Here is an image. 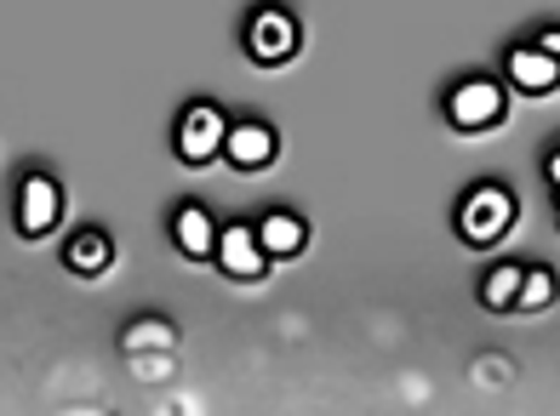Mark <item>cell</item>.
Returning a JSON list of instances; mask_svg holds the SVG:
<instances>
[{
	"mask_svg": "<svg viewBox=\"0 0 560 416\" xmlns=\"http://www.w3.org/2000/svg\"><path fill=\"white\" fill-rule=\"evenodd\" d=\"M223 154H229V166H241V171H258L275 161V132L258 120H235L223 132Z\"/></svg>",
	"mask_w": 560,
	"mask_h": 416,
	"instance_id": "7",
	"label": "cell"
},
{
	"mask_svg": "<svg viewBox=\"0 0 560 416\" xmlns=\"http://www.w3.org/2000/svg\"><path fill=\"white\" fill-rule=\"evenodd\" d=\"M212 257L223 263V274H235V280H264V274H269V257H264L258 234H252L246 223H229V228H218V246H212Z\"/></svg>",
	"mask_w": 560,
	"mask_h": 416,
	"instance_id": "6",
	"label": "cell"
},
{
	"mask_svg": "<svg viewBox=\"0 0 560 416\" xmlns=\"http://www.w3.org/2000/svg\"><path fill=\"white\" fill-rule=\"evenodd\" d=\"M63 263H69V274H104L109 263H115V246H109V234L104 228H81L69 240V251H63Z\"/></svg>",
	"mask_w": 560,
	"mask_h": 416,
	"instance_id": "10",
	"label": "cell"
},
{
	"mask_svg": "<svg viewBox=\"0 0 560 416\" xmlns=\"http://www.w3.org/2000/svg\"><path fill=\"white\" fill-rule=\"evenodd\" d=\"M446 115H452V126H464V132H487V126L503 120V86L498 81H464V86H452Z\"/></svg>",
	"mask_w": 560,
	"mask_h": 416,
	"instance_id": "5",
	"label": "cell"
},
{
	"mask_svg": "<svg viewBox=\"0 0 560 416\" xmlns=\"http://www.w3.org/2000/svg\"><path fill=\"white\" fill-rule=\"evenodd\" d=\"M549 297H555V280L544 274V269H521V285H515V308H549Z\"/></svg>",
	"mask_w": 560,
	"mask_h": 416,
	"instance_id": "12",
	"label": "cell"
},
{
	"mask_svg": "<svg viewBox=\"0 0 560 416\" xmlns=\"http://www.w3.org/2000/svg\"><path fill=\"white\" fill-rule=\"evenodd\" d=\"M172 240H177V251H184V257H212L218 223H212L207 205H184V212H177V223H172Z\"/></svg>",
	"mask_w": 560,
	"mask_h": 416,
	"instance_id": "9",
	"label": "cell"
},
{
	"mask_svg": "<svg viewBox=\"0 0 560 416\" xmlns=\"http://www.w3.org/2000/svg\"><path fill=\"white\" fill-rule=\"evenodd\" d=\"M223 115L212 109V103H195V109L177 120V161H189V166H212L218 154H223Z\"/></svg>",
	"mask_w": 560,
	"mask_h": 416,
	"instance_id": "4",
	"label": "cell"
},
{
	"mask_svg": "<svg viewBox=\"0 0 560 416\" xmlns=\"http://www.w3.org/2000/svg\"><path fill=\"white\" fill-rule=\"evenodd\" d=\"M298 17L292 12H280V7H258L246 23V51H252V63H287L292 51H298Z\"/></svg>",
	"mask_w": 560,
	"mask_h": 416,
	"instance_id": "3",
	"label": "cell"
},
{
	"mask_svg": "<svg viewBox=\"0 0 560 416\" xmlns=\"http://www.w3.org/2000/svg\"><path fill=\"white\" fill-rule=\"evenodd\" d=\"M509 81H515L521 92H555V58H544L538 46L509 51Z\"/></svg>",
	"mask_w": 560,
	"mask_h": 416,
	"instance_id": "11",
	"label": "cell"
},
{
	"mask_svg": "<svg viewBox=\"0 0 560 416\" xmlns=\"http://www.w3.org/2000/svg\"><path fill=\"white\" fill-rule=\"evenodd\" d=\"M509 223H515V200L498 183H480L464 200V212H457V228H464L469 246H498V234H509Z\"/></svg>",
	"mask_w": 560,
	"mask_h": 416,
	"instance_id": "1",
	"label": "cell"
},
{
	"mask_svg": "<svg viewBox=\"0 0 560 416\" xmlns=\"http://www.w3.org/2000/svg\"><path fill=\"white\" fill-rule=\"evenodd\" d=\"M515 285H521V269H492L487 285H480V302L487 308H515Z\"/></svg>",
	"mask_w": 560,
	"mask_h": 416,
	"instance_id": "13",
	"label": "cell"
},
{
	"mask_svg": "<svg viewBox=\"0 0 560 416\" xmlns=\"http://www.w3.org/2000/svg\"><path fill=\"white\" fill-rule=\"evenodd\" d=\"M258 246H264V257L275 263V257H298L303 251V240H310V228H303V217H292V212H269L258 228Z\"/></svg>",
	"mask_w": 560,
	"mask_h": 416,
	"instance_id": "8",
	"label": "cell"
},
{
	"mask_svg": "<svg viewBox=\"0 0 560 416\" xmlns=\"http://www.w3.org/2000/svg\"><path fill=\"white\" fill-rule=\"evenodd\" d=\"M63 223V189L46 171H30L18 189V234L23 240H46Z\"/></svg>",
	"mask_w": 560,
	"mask_h": 416,
	"instance_id": "2",
	"label": "cell"
}]
</instances>
